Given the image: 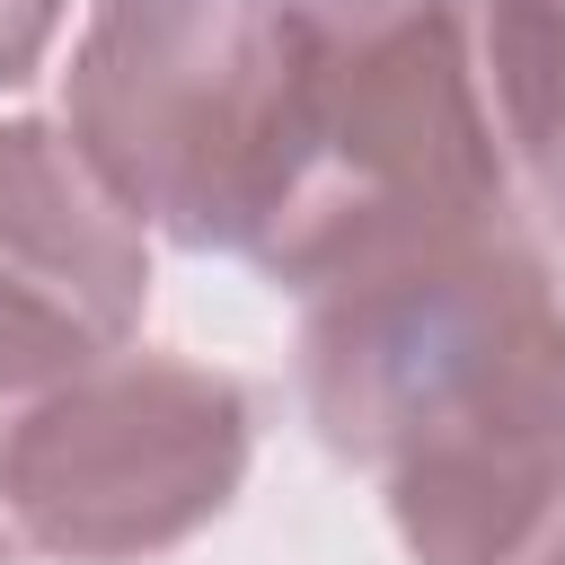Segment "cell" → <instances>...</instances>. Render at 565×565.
<instances>
[{
	"mask_svg": "<svg viewBox=\"0 0 565 565\" xmlns=\"http://www.w3.org/2000/svg\"><path fill=\"white\" fill-rule=\"evenodd\" d=\"M291 380L415 565H521L565 521V282L521 212L300 291Z\"/></svg>",
	"mask_w": 565,
	"mask_h": 565,
	"instance_id": "6da1fadb",
	"label": "cell"
},
{
	"mask_svg": "<svg viewBox=\"0 0 565 565\" xmlns=\"http://www.w3.org/2000/svg\"><path fill=\"white\" fill-rule=\"evenodd\" d=\"M486 0H300V115L256 274L318 291L388 247L512 212Z\"/></svg>",
	"mask_w": 565,
	"mask_h": 565,
	"instance_id": "7a4b0ae2",
	"label": "cell"
},
{
	"mask_svg": "<svg viewBox=\"0 0 565 565\" xmlns=\"http://www.w3.org/2000/svg\"><path fill=\"white\" fill-rule=\"evenodd\" d=\"M300 115V0H88L62 132L185 256H256Z\"/></svg>",
	"mask_w": 565,
	"mask_h": 565,
	"instance_id": "3957f363",
	"label": "cell"
},
{
	"mask_svg": "<svg viewBox=\"0 0 565 565\" xmlns=\"http://www.w3.org/2000/svg\"><path fill=\"white\" fill-rule=\"evenodd\" d=\"M247 459L238 371L124 344L0 415V521L53 565H150L238 503Z\"/></svg>",
	"mask_w": 565,
	"mask_h": 565,
	"instance_id": "277c9868",
	"label": "cell"
},
{
	"mask_svg": "<svg viewBox=\"0 0 565 565\" xmlns=\"http://www.w3.org/2000/svg\"><path fill=\"white\" fill-rule=\"evenodd\" d=\"M150 230L97 185L62 124H0V415L132 344Z\"/></svg>",
	"mask_w": 565,
	"mask_h": 565,
	"instance_id": "5b68a950",
	"label": "cell"
},
{
	"mask_svg": "<svg viewBox=\"0 0 565 565\" xmlns=\"http://www.w3.org/2000/svg\"><path fill=\"white\" fill-rule=\"evenodd\" d=\"M486 71L512 177L565 247V0H486Z\"/></svg>",
	"mask_w": 565,
	"mask_h": 565,
	"instance_id": "8992f818",
	"label": "cell"
},
{
	"mask_svg": "<svg viewBox=\"0 0 565 565\" xmlns=\"http://www.w3.org/2000/svg\"><path fill=\"white\" fill-rule=\"evenodd\" d=\"M62 18H71V0H0V88H18L53 53Z\"/></svg>",
	"mask_w": 565,
	"mask_h": 565,
	"instance_id": "52a82bcc",
	"label": "cell"
},
{
	"mask_svg": "<svg viewBox=\"0 0 565 565\" xmlns=\"http://www.w3.org/2000/svg\"><path fill=\"white\" fill-rule=\"evenodd\" d=\"M521 565H565V521H556V530H547V539H539V547H530Z\"/></svg>",
	"mask_w": 565,
	"mask_h": 565,
	"instance_id": "ba28073f",
	"label": "cell"
},
{
	"mask_svg": "<svg viewBox=\"0 0 565 565\" xmlns=\"http://www.w3.org/2000/svg\"><path fill=\"white\" fill-rule=\"evenodd\" d=\"M9 547H18V539H9V521H0V565H9Z\"/></svg>",
	"mask_w": 565,
	"mask_h": 565,
	"instance_id": "9c48e42d",
	"label": "cell"
}]
</instances>
